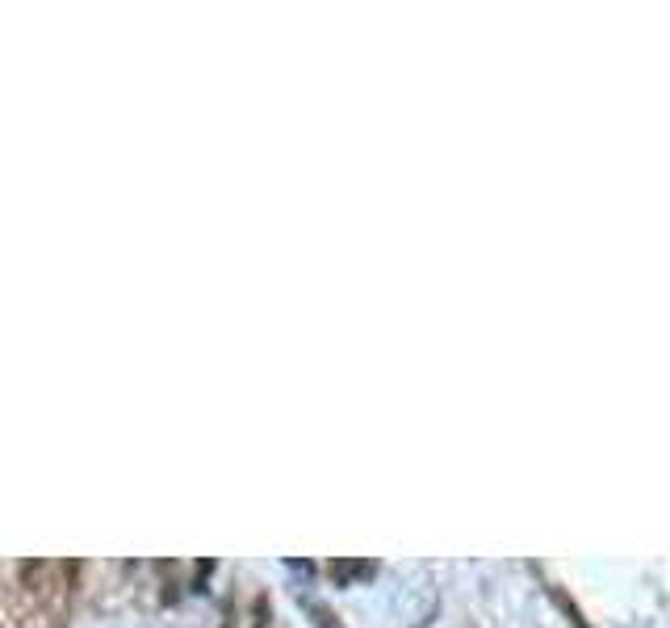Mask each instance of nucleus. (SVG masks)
<instances>
[{
  "mask_svg": "<svg viewBox=\"0 0 670 628\" xmlns=\"http://www.w3.org/2000/svg\"><path fill=\"white\" fill-rule=\"evenodd\" d=\"M306 612H310V620H315V628H344V620L327 607V603L319 600H306Z\"/></svg>",
  "mask_w": 670,
  "mask_h": 628,
  "instance_id": "4",
  "label": "nucleus"
},
{
  "mask_svg": "<svg viewBox=\"0 0 670 628\" xmlns=\"http://www.w3.org/2000/svg\"><path fill=\"white\" fill-rule=\"evenodd\" d=\"M13 570H17V578H22V591H26V595L47 600V587H51V562H42V557H22Z\"/></svg>",
  "mask_w": 670,
  "mask_h": 628,
  "instance_id": "1",
  "label": "nucleus"
},
{
  "mask_svg": "<svg viewBox=\"0 0 670 628\" xmlns=\"http://www.w3.org/2000/svg\"><path fill=\"white\" fill-rule=\"evenodd\" d=\"M268 616H272V603H268V595H256L252 607H247V616H243V628H268Z\"/></svg>",
  "mask_w": 670,
  "mask_h": 628,
  "instance_id": "3",
  "label": "nucleus"
},
{
  "mask_svg": "<svg viewBox=\"0 0 670 628\" xmlns=\"http://www.w3.org/2000/svg\"><path fill=\"white\" fill-rule=\"evenodd\" d=\"M327 574L344 587V582H352V578H361V574H374V562H331L327 566Z\"/></svg>",
  "mask_w": 670,
  "mask_h": 628,
  "instance_id": "2",
  "label": "nucleus"
}]
</instances>
